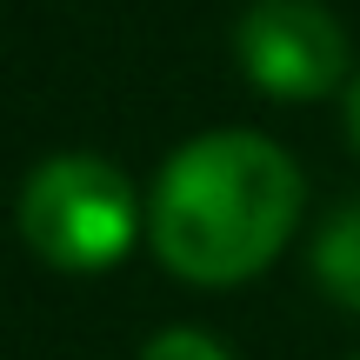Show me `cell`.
<instances>
[{
  "instance_id": "obj_1",
  "label": "cell",
  "mask_w": 360,
  "mask_h": 360,
  "mask_svg": "<svg viewBox=\"0 0 360 360\" xmlns=\"http://www.w3.org/2000/svg\"><path fill=\"white\" fill-rule=\"evenodd\" d=\"M300 220V167L247 127H220L187 141L160 167L147 200V233L167 274L193 287L254 281L287 247Z\"/></svg>"
},
{
  "instance_id": "obj_2",
  "label": "cell",
  "mask_w": 360,
  "mask_h": 360,
  "mask_svg": "<svg viewBox=\"0 0 360 360\" xmlns=\"http://www.w3.org/2000/svg\"><path fill=\"white\" fill-rule=\"evenodd\" d=\"M13 220H20V240L34 247L47 267L101 274L134 247L141 200H134V187H127L120 167H107V160H94V154H60V160L27 174Z\"/></svg>"
},
{
  "instance_id": "obj_3",
  "label": "cell",
  "mask_w": 360,
  "mask_h": 360,
  "mask_svg": "<svg viewBox=\"0 0 360 360\" xmlns=\"http://www.w3.org/2000/svg\"><path fill=\"white\" fill-rule=\"evenodd\" d=\"M233 53L274 101H321L347 80V27L321 0H254L233 27Z\"/></svg>"
},
{
  "instance_id": "obj_4",
  "label": "cell",
  "mask_w": 360,
  "mask_h": 360,
  "mask_svg": "<svg viewBox=\"0 0 360 360\" xmlns=\"http://www.w3.org/2000/svg\"><path fill=\"white\" fill-rule=\"evenodd\" d=\"M314 274H321V287L340 300V307L360 314V200L340 207V214L321 227V240H314Z\"/></svg>"
},
{
  "instance_id": "obj_5",
  "label": "cell",
  "mask_w": 360,
  "mask_h": 360,
  "mask_svg": "<svg viewBox=\"0 0 360 360\" xmlns=\"http://www.w3.org/2000/svg\"><path fill=\"white\" fill-rule=\"evenodd\" d=\"M141 360H227V347L214 334H200V327H167V334L147 340Z\"/></svg>"
},
{
  "instance_id": "obj_6",
  "label": "cell",
  "mask_w": 360,
  "mask_h": 360,
  "mask_svg": "<svg viewBox=\"0 0 360 360\" xmlns=\"http://www.w3.org/2000/svg\"><path fill=\"white\" fill-rule=\"evenodd\" d=\"M347 134H354V147H360V80H354V94H347Z\"/></svg>"
}]
</instances>
